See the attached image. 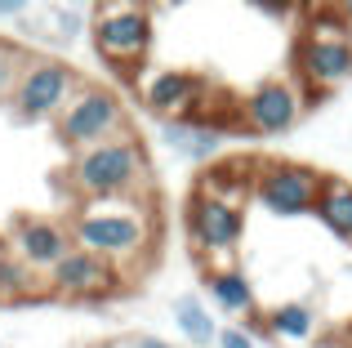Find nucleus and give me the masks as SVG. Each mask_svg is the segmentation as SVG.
<instances>
[{
  "mask_svg": "<svg viewBox=\"0 0 352 348\" xmlns=\"http://www.w3.org/2000/svg\"><path fill=\"white\" fill-rule=\"evenodd\" d=\"M72 246L94 250L112 259L120 272L125 263L147 259L156 246V206L152 197H103V201H80L76 215L67 219Z\"/></svg>",
  "mask_w": 352,
  "mask_h": 348,
  "instance_id": "1",
  "label": "nucleus"
},
{
  "mask_svg": "<svg viewBox=\"0 0 352 348\" xmlns=\"http://www.w3.org/2000/svg\"><path fill=\"white\" fill-rule=\"evenodd\" d=\"M67 183L80 201L152 197V157L134 130H120L94 148H80L67 166Z\"/></svg>",
  "mask_w": 352,
  "mask_h": 348,
  "instance_id": "2",
  "label": "nucleus"
},
{
  "mask_svg": "<svg viewBox=\"0 0 352 348\" xmlns=\"http://www.w3.org/2000/svg\"><path fill=\"white\" fill-rule=\"evenodd\" d=\"M294 80L308 94H330L352 80V23L339 9L303 18V32L294 41Z\"/></svg>",
  "mask_w": 352,
  "mask_h": 348,
  "instance_id": "3",
  "label": "nucleus"
},
{
  "mask_svg": "<svg viewBox=\"0 0 352 348\" xmlns=\"http://www.w3.org/2000/svg\"><path fill=\"white\" fill-rule=\"evenodd\" d=\"M138 98L156 121H206L214 130H232V116L219 112L228 94H219L206 76L197 72H179V67H161V72H143L138 76Z\"/></svg>",
  "mask_w": 352,
  "mask_h": 348,
  "instance_id": "4",
  "label": "nucleus"
},
{
  "mask_svg": "<svg viewBox=\"0 0 352 348\" xmlns=\"http://www.w3.org/2000/svg\"><path fill=\"white\" fill-rule=\"evenodd\" d=\"M80 85H85V76H80L67 58L32 54L27 67L18 72L14 94H9V112H14L18 121H54Z\"/></svg>",
  "mask_w": 352,
  "mask_h": 348,
  "instance_id": "5",
  "label": "nucleus"
},
{
  "mask_svg": "<svg viewBox=\"0 0 352 348\" xmlns=\"http://www.w3.org/2000/svg\"><path fill=\"white\" fill-rule=\"evenodd\" d=\"M326 174L303 166V161H276V157H258L250 170V197L276 219H303L317 206V192Z\"/></svg>",
  "mask_w": 352,
  "mask_h": 348,
  "instance_id": "6",
  "label": "nucleus"
},
{
  "mask_svg": "<svg viewBox=\"0 0 352 348\" xmlns=\"http://www.w3.org/2000/svg\"><path fill=\"white\" fill-rule=\"evenodd\" d=\"M120 130H129L125 103H120L107 85H89V80L67 98V107L54 116V134H58V143L72 148V152L94 148V143L112 139Z\"/></svg>",
  "mask_w": 352,
  "mask_h": 348,
  "instance_id": "7",
  "label": "nucleus"
},
{
  "mask_svg": "<svg viewBox=\"0 0 352 348\" xmlns=\"http://www.w3.org/2000/svg\"><path fill=\"white\" fill-rule=\"evenodd\" d=\"M152 9H129V14H116V18H89V41H94V54L98 63L116 72V76H138L152 54V41H156V23H152Z\"/></svg>",
  "mask_w": 352,
  "mask_h": 348,
  "instance_id": "8",
  "label": "nucleus"
},
{
  "mask_svg": "<svg viewBox=\"0 0 352 348\" xmlns=\"http://www.w3.org/2000/svg\"><path fill=\"white\" fill-rule=\"evenodd\" d=\"M125 281L129 277L112 259H103V254H94V250H80V246H72V250L45 272V290H50L54 299H72V304H103V299H112V295L125 290Z\"/></svg>",
  "mask_w": 352,
  "mask_h": 348,
  "instance_id": "9",
  "label": "nucleus"
},
{
  "mask_svg": "<svg viewBox=\"0 0 352 348\" xmlns=\"http://www.w3.org/2000/svg\"><path fill=\"white\" fill-rule=\"evenodd\" d=\"M183 228H188V246L201 259H223L245 241V206L236 201H219L206 192H192L188 210H183Z\"/></svg>",
  "mask_w": 352,
  "mask_h": 348,
  "instance_id": "10",
  "label": "nucleus"
},
{
  "mask_svg": "<svg viewBox=\"0 0 352 348\" xmlns=\"http://www.w3.org/2000/svg\"><path fill=\"white\" fill-rule=\"evenodd\" d=\"M308 112V89L294 76H272L263 85H254L245 98H241V121H245V134H258V139H281Z\"/></svg>",
  "mask_w": 352,
  "mask_h": 348,
  "instance_id": "11",
  "label": "nucleus"
},
{
  "mask_svg": "<svg viewBox=\"0 0 352 348\" xmlns=\"http://www.w3.org/2000/svg\"><path fill=\"white\" fill-rule=\"evenodd\" d=\"M5 241H9V250H14L32 272H41V277L72 250L67 224H58V219H32V215L14 219V228H9Z\"/></svg>",
  "mask_w": 352,
  "mask_h": 348,
  "instance_id": "12",
  "label": "nucleus"
},
{
  "mask_svg": "<svg viewBox=\"0 0 352 348\" xmlns=\"http://www.w3.org/2000/svg\"><path fill=\"white\" fill-rule=\"evenodd\" d=\"M223 130H214V125L206 121H161V143L174 152V157L192 161V166H210V161H219V152H223Z\"/></svg>",
  "mask_w": 352,
  "mask_h": 348,
  "instance_id": "13",
  "label": "nucleus"
},
{
  "mask_svg": "<svg viewBox=\"0 0 352 348\" xmlns=\"http://www.w3.org/2000/svg\"><path fill=\"white\" fill-rule=\"evenodd\" d=\"M206 290L210 299H214L219 313L228 317H250L254 313V281L245 277V268H236V263H214V268H206Z\"/></svg>",
  "mask_w": 352,
  "mask_h": 348,
  "instance_id": "14",
  "label": "nucleus"
},
{
  "mask_svg": "<svg viewBox=\"0 0 352 348\" xmlns=\"http://www.w3.org/2000/svg\"><path fill=\"white\" fill-rule=\"evenodd\" d=\"M312 215L321 219V228H326L330 237H339V241L352 246V183L339 179V174H326Z\"/></svg>",
  "mask_w": 352,
  "mask_h": 348,
  "instance_id": "15",
  "label": "nucleus"
},
{
  "mask_svg": "<svg viewBox=\"0 0 352 348\" xmlns=\"http://www.w3.org/2000/svg\"><path fill=\"white\" fill-rule=\"evenodd\" d=\"M50 290H45V277L41 272H32L23 259H18L14 250H9V241L0 237V304H36V299H45Z\"/></svg>",
  "mask_w": 352,
  "mask_h": 348,
  "instance_id": "16",
  "label": "nucleus"
},
{
  "mask_svg": "<svg viewBox=\"0 0 352 348\" xmlns=\"http://www.w3.org/2000/svg\"><path fill=\"white\" fill-rule=\"evenodd\" d=\"M250 170H254V161H232V157H219L210 161V170L201 174L197 192H206V197H219V201H236V206H245L250 197Z\"/></svg>",
  "mask_w": 352,
  "mask_h": 348,
  "instance_id": "17",
  "label": "nucleus"
},
{
  "mask_svg": "<svg viewBox=\"0 0 352 348\" xmlns=\"http://www.w3.org/2000/svg\"><path fill=\"white\" fill-rule=\"evenodd\" d=\"M263 326H267L272 340L303 344V340H312V331H317V313H312V304H303V299H285V304H276V308L263 313Z\"/></svg>",
  "mask_w": 352,
  "mask_h": 348,
  "instance_id": "18",
  "label": "nucleus"
},
{
  "mask_svg": "<svg viewBox=\"0 0 352 348\" xmlns=\"http://www.w3.org/2000/svg\"><path fill=\"white\" fill-rule=\"evenodd\" d=\"M170 313H174V326H179V335H183L192 348H210V344H214L219 322L210 317V308L201 304L197 295H179V299L170 304Z\"/></svg>",
  "mask_w": 352,
  "mask_h": 348,
  "instance_id": "19",
  "label": "nucleus"
},
{
  "mask_svg": "<svg viewBox=\"0 0 352 348\" xmlns=\"http://www.w3.org/2000/svg\"><path fill=\"white\" fill-rule=\"evenodd\" d=\"M27 58H32V50H23L18 41H5V36H0V103H9V94H14V85H18V72L27 67Z\"/></svg>",
  "mask_w": 352,
  "mask_h": 348,
  "instance_id": "20",
  "label": "nucleus"
},
{
  "mask_svg": "<svg viewBox=\"0 0 352 348\" xmlns=\"http://www.w3.org/2000/svg\"><path fill=\"white\" fill-rule=\"evenodd\" d=\"M50 23H54V36H58V41H76V36L85 32V18H80L76 9H50Z\"/></svg>",
  "mask_w": 352,
  "mask_h": 348,
  "instance_id": "21",
  "label": "nucleus"
},
{
  "mask_svg": "<svg viewBox=\"0 0 352 348\" xmlns=\"http://www.w3.org/2000/svg\"><path fill=\"white\" fill-rule=\"evenodd\" d=\"M214 348H258V340L245 331V326H219Z\"/></svg>",
  "mask_w": 352,
  "mask_h": 348,
  "instance_id": "22",
  "label": "nucleus"
},
{
  "mask_svg": "<svg viewBox=\"0 0 352 348\" xmlns=\"http://www.w3.org/2000/svg\"><path fill=\"white\" fill-rule=\"evenodd\" d=\"M94 14L89 18H116V14H129V9H143L147 0H89Z\"/></svg>",
  "mask_w": 352,
  "mask_h": 348,
  "instance_id": "23",
  "label": "nucleus"
},
{
  "mask_svg": "<svg viewBox=\"0 0 352 348\" xmlns=\"http://www.w3.org/2000/svg\"><path fill=\"white\" fill-rule=\"evenodd\" d=\"M129 344H134V348H174L170 340H161V335H134Z\"/></svg>",
  "mask_w": 352,
  "mask_h": 348,
  "instance_id": "24",
  "label": "nucleus"
},
{
  "mask_svg": "<svg viewBox=\"0 0 352 348\" xmlns=\"http://www.w3.org/2000/svg\"><path fill=\"white\" fill-rule=\"evenodd\" d=\"M32 0H0V18H18Z\"/></svg>",
  "mask_w": 352,
  "mask_h": 348,
  "instance_id": "25",
  "label": "nucleus"
},
{
  "mask_svg": "<svg viewBox=\"0 0 352 348\" xmlns=\"http://www.w3.org/2000/svg\"><path fill=\"white\" fill-rule=\"evenodd\" d=\"M258 9H267V14H281V9H290L294 0H254Z\"/></svg>",
  "mask_w": 352,
  "mask_h": 348,
  "instance_id": "26",
  "label": "nucleus"
},
{
  "mask_svg": "<svg viewBox=\"0 0 352 348\" xmlns=\"http://www.w3.org/2000/svg\"><path fill=\"white\" fill-rule=\"evenodd\" d=\"M179 5H188V0H147V9H152V14H156V9H179Z\"/></svg>",
  "mask_w": 352,
  "mask_h": 348,
  "instance_id": "27",
  "label": "nucleus"
},
{
  "mask_svg": "<svg viewBox=\"0 0 352 348\" xmlns=\"http://www.w3.org/2000/svg\"><path fill=\"white\" fill-rule=\"evenodd\" d=\"M339 14H344L348 23H352V0H339Z\"/></svg>",
  "mask_w": 352,
  "mask_h": 348,
  "instance_id": "28",
  "label": "nucleus"
},
{
  "mask_svg": "<svg viewBox=\"0 0 352 348\" xmlns=\"http://www.w3.org/2000/svg\"><path fill=\"white\" fill-rule=\"evenodd\" d=\"M72 5H89V0H72Z\"/></svg>",
  "mask_w": 352,
  "mask_h": 348,
  "instance_id": "29",
  "label": "nucleus"
},
{
  "mask_svg": "<svg viewBox=\"0 0 352 348\" xmlns=\"http://www.w3.org/2000/svg\"><path fill=\"white\" fill-rule=\"evenodd\" d=\"M317 348H326V344H317Z\"/></svg>",
  "mask_w": 352,
  "mask_h": 348,
  "instance_id": "30",
  "label": "nucleus"
}]
</instances>
